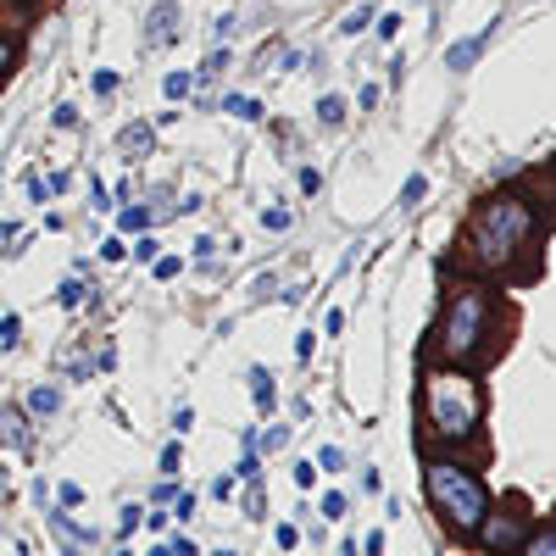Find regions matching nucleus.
<instances>
[{"label":"nucleus","mask_w":556,"mask_h":556,"mask_svg":"<svg viewBox=\"0 0 556 556\" xmlns=\"http://www.w3.org/2000/svg\"><path fill=\"white\" fill-rule=\"evenodd\" d=\"M468 251L490 278H513V285L534 278L540 273V212H534V201H523L518 190H495L468 223Z\"/></svg>","instance_id":"1"},{"label":"nucleus","mask_w":556,"mask_h":556,"mask_svg":"<svg viewBox=\"0 0 556 556\" xmlns=\"http://www.w3.org/2000/svg\"><path fill=\"white\" fill-rule=\"evenodd\" d=\"M424 424L445 445H468L484 429V390L473 367H429L424 374Z\"/></svg>","instance_id":"2"},{"label":"nucleus","mask_w":556,"mask_h":556,"mask_svg":"<svg viewBox=\"0 0 556 556\" xmlns=\"http://www.w3.org/2000/svg\"><path fill=\"white\" fill-rule=\"evenodd\" d=\"M490 317H495L490 285H462L445 301V317L434 329V362H445V367H479L484 345H490Z\"/></svg>","instance_id":"3"},{"label":"nucleus","mask_w":556,"mask_h":556,"mask_svg":"<svg viewBox=\"0 0 556 556\" xmlns=\"http://www.w3.org/2000/svg\"><path fill=\"white\" fill-rule=\"evenodd\" d=\"M424 484H429V501H434V513L445 518V529L456 534H473L479 518L490 513V490L473 468H462V462L451 456H429L424 462Z\"/></svg>","instance_id":"4"},{"label":"nucleus","mask_w":556,"mask_h":556,"mask_svg":"<svg viewBox=\"0 0 556 556\" xmlns=\"http://www.w3.org/2000/svg\"><path fill=\"white\" fill-rule=\"evenodd\" d=\"M473 534H479V551H484V556H513V551L529 540V518H523L518 501H506V506H490Z\"/></svg>","instance_id":"5"},{"label":"nucleus","mask_w":556,"mask_h":556,"mask_svg":"<svg viewBox=\"0 0 556 556\" xmlns=\"http://www.w3.org/2000/svg\"><path fill=\"white\" fill-rule=\"evenodd\" d=\"M490 34H495V28H479V34H468V39H456L451 51H445V67H451V73H468V67H473V62L484 56Z\"/></svg>","instance_id":"6"},{"label":"nucleus","mask_w":556,"mask_h":556,"mask_svg":"<svg viewBox=\"0 0 556 556\" xmlns=\"http://www.w3.org/2000/svg\"><path fill=\"white\" fill-rule=\"evenodd\" d=\"M173 28H178V7H173V0H156V12H151V45H167L173 39Z\"/></svg>","instance_id":"7"},{"label":"nucleus","mask_w":556,"mask_h":556,"mask_svg":"<svg viewBox=\"0 0 556 556\" xmlns=\"http://www.w3.org/2000/svg\"><path fill=\"white\" fill-rule=\"evenodd\" d=\"M151 146H156V128L151 123H128L123 128V156H151Z\"/></svg>","instance_id":"8"},{"label":"nucleus","mask_w":556,"mask_h":556,"mask_svg":"<svg viewBox=\"0 0 556 556\" xmlns=\"http://www.w3.org/2000/svg\"><path fill=\"white\" fill-rule=\"evenodd\" d=\"M56 406H62V390H56V384H39V390H28V412H34V417H51Z\"/></svg>","instance_id":"9"},{"label":"nucleus","mask_w":556,"mask_h":556,"mask_svg":"<svg viewBox=\"0 0 556 556\" xmlns=\"http://www.w3.org/2000/svg\"><path fill=\"white\" fill-rule=\"evenodd\" d=\"M523 556H556V523L551 529H529V540L518 545Z\"/></svg>","instance_id":"10"},{"label":"nucleus","mask_w":556,"mask_h":556,"mask_svg":"<svg viewBox=\"0 0 556 556\" xmlns=\"http://www.w3.org/2000/svg\"><path fill=\"white\" fill-rule=\"evenodd\" d=\"M251 395H256V406H262V412H273V406H278V390H273V379L262 374V367H251Z\"/></svg>","instance_id":"11"},{"label":"nucleus","mask_w":556,"mask_h":556,"mask_svg":"<svg viewBox=\"0 0 556 556\" xmlns=\"http://www.w3.org/2000/svg\"><path fill=\"white\" fill-rule=\"evenodd\" d=\"M17 62H23V51H17V39H12V34H0V84H7V78L17 73Z\"/></svg>","instance_id":"12"},{"label":"nucleus","mask_w":556,"mask_h":556,"mask_svg":"<svg viewBox=\"0 0 556 556\" xmlns=\"http://www.w3.org/2000/svg\"><path fill=\"white\" fill-rule=\"evenodd\" d=\"M117 228H123V235H146V228H151V212H146V206H123Z\"/></svg>","instance_id":"13"},{"label":"nucleus","mask_w":556,"mask_h":556,"mask_svg":"<svg viewBox=\"0 0 556 556\" xmlns=\"http://www.w3.org/2000/svg\"><path fill=\"white\" fill-rule=\"evenodd\" d=\"M190 84H195L190 73H167V78H162V96H167V101H184V96H190Z\"/></svg>","instance_id":"14"},{"label":"nucleus","mask_w":556,"mask_h":556,"mask_svg":"<svg viewBox=\"0 0 556 556\" xmlns=\"http://www.w3.org/2000/svg\"><path fill=\"white\" fill-rule=\"evenodd\" d=\"M223 106L235 112V117H245V123H256V117H262V106H256V101H245V96H223Z\"/></svg>","instance_id":"15"},{"label":"nucleus","mask_w":556,"mask_h":556,"mask_svg":"<svg viewBox=\"0 0 556 556\" xmlns=\"http://www.w3.org/2000/svg\"><path fill=\"white\" fill-rule=\"evenodd\" d=\"M424 195H429V178L417 173V178H406V190H401V206H417V201H424Z\"/></svg>","instance_id":"16"},{"label":"nucleus","mask_w":556,"mask_h":556,"mask_svg":"<svg viewBox=\"0 0 556 556\" xmlns=\"http://www.w3.org/2000/svg\"><path fill=\"white\" fill-rule=\"evenodd\" d=\"M317 117H323V123L334 128V123L345 117V101H334V96H323V101H317Z\"/></svg>","instance_id":"17"},{"label":"nucleus","mask_w":556,"mask_h":556,"mask_svg":"<svg viewBox=\"0 0 556 556\" xmlns=\"http://www.w3.org/2000/svg\"><path fill=\"white\" fill-rule=\"evenodd\" d=\"M262 223H267V235H285V228H290V212H285V206H267Z\"/></svg>","instance_id":"18"},{"label":"nucleus","mask_w":556,"mask_h":556,"mask_svg":"<svg viewBox=\"0 0 556 556\" xmlns=\"http://www.w3.org/2000/svg\"><path fill=\"white\" fill-rule=\"evenodd\" d=\"M345 506H351V501H345L340 490H329V495H323V518H334V523H340V518H345Z\"/></svg>","instance_id":"19"},{"label":"nucleus","mask_w":556,"mask_h":556,"mask_svg":"<svg viewBox=\"0 0 556 556\" xmlns=\"http://www.w3.org/2000/svg\"><path fill=\"white\" fill-rule=\"evenodd\" d=\"M374 17H379L374 7H356V12H351V17L340 23V28H345V34H362V28H367V23H374Z\"/></svg>","instance_id":"20"},{"label":"nucleus","mask_w":556,"mask_h":556,"mask_svg":"<svg viewBox=\"0 0 556 556\" xmlns=\"http://www.w3.org/2000/svg\"><path fill=\"white\" fill-rule=\"evenodd\" d=\"M117 84H123V78H117L112 67H101L96 78H89V89H96V96H112V89H117Z\"/></svg>","instance_id":"21"},{"label":"nucleus","mask_w":556,"mask_h":556,"mask_svg":"<svg viewBox=\"0 0 556 556\" xmlns=\"http://www.w3.org/2000/svg\"><path fill=\"white\" fill-rule=\"evenodd\" d=\"M295 184H301V195H323V173H317V167H301Z\"/></svg>","instance_id":"22"},{"label":"nucleus","mask_w":556,"mask_h":556,"mask_svg":"<svg viewBox=\"0 0 556 556\" xmlns=\"http://www.w3.org/2000/svg\"><path fill=\"white\" fill-rule=\"evenodd\" d=\"M178 462H184V445H178V440H173V445H167V451H162V473H178Z\"/></svg>","instance_id":"23"},{"label":"nucleus","mask_w":556,"mask_h":556,"mask_svg":"<svg viewBox=\"0 0 556 556\" xmlns=\"http://www.w3.org/2000/svg\"><path fill=\"white\" fill-rule=\"evenodd\" d=\"M317 462H323V468H329V473H340V468H345V451H334V445H329V451H323Z\"/></svg>","instance_id":"24"},{"label":"nucleus","mask_w":556,"mask_h":556,"mask_svg":"<svg viewBox=\"0 0 556 556\" xmlns=\"http://www.w3.org/2000/svg\"><path fill=\"white\" fill-rule=\"evenodd\" d=\"M178 273H184L178 256H162V262H156V278H178Z\"/></svg>","instance_id":"25"},{"label":"nucleus","mask_w":556,"mask_h":556,"mask_svg":"<svg viewBox=\"0 0 556 556\" xmlns=\"http://www.w3.org/2000/svg\"><path fill=\"white\" fill-rule=\"evenodd\" d=\"M312 351H317V334H312V329H306V334H301V340H295V356H301V362H312Z\"/></svg>","instance_id":"26"},{"label":"nucleus","mask_w":556,"mask_h":556,"mask_svg":"<svg viewBox=\"0 0 556 556\" xmlns=\"http://www.w3.org/2000/svg\"><path fill=\"white\" fill-rule=\"evenodd\" d=\"M278 545H285V551H295V545H301V534H295V523H278Z\"/></svg>","instance_id":"27"},{"label":"nucleus","mask_w":556,"mask_h":556,"mask_svg":"<svg viewBox=\"0 0 556 556\" xmlns=\"http://www.w3.org/2000/svg\"><path fill=\"white\" fill-rule=\"evenodd\" d=\"M312 479H317L312 462H295V484H301V490H312Z\"/></svg>","instance_id":"28"},{"label":"nucleus","mask_w":556,"mask_h":556,"mask_svg":"<svg viewBox=\"0 0 556 556\" xmlns=\"http://www.w3.org/2000/svg\"><path fill=\"white\" fill-rule=\"evenodd\" d=\"M56 495H62V506H84V490H78V484H62Z\"/></svg>","instance_id":"29"},{"label":"nucleus","mask_w":556,"mask_h":556,"mask_svg":"<svg viewBox=\"0 0 556 556\" xmlns=\"http://www.w3.org/2000/svg\"><path fill=\"white\" fill-rule=\"evenodd\" d=\"M78 123V106H56V128H73Z\"/></svg>","instance_id":"30"},{"label":"nucleus","mask_w":556,"mask_h":556,"mask_svg":"<svg viewBox=\"0 0 556 556\" xmlns=\"http://www.w3.org/2000/svg\"><path fill=\"white\" fill-rule=\"evenodd\" d=\"M167 551H173V556H195V545H190V540H173Z\"/></svg>","instance_id":"31"},{"label":"nucleus","mask_w":556,"mask_h":556,"mask_svg":"<svg viewBox=\"0 0 556 556\" xmlns=\"http://www.w3.org/2000/svg\"><path fill=\"white\" fill-rule=\"evenodd\" d=\"M151 556H173V551H167V545H162V551H151Z\"/></svg>","instance_id":"32"},{"label":"nucleus","mask_w":556,"mask_h":556,"mask_svg":"<svg viewBox=\"0 0 556 556\" xmlns=\"http://www.w3.org/2000/svg\"><path fill=\"white\" fill-rule=\"evenodd\" d=\"M217 556H240V551H217Z\"/></svg>","instance_id":"33"},{"label":"nucleus","mask_w":556,"mask_h":556,"mask_svg":"<svg viewBox=\"0 0 556 556\" xmlns=\"http://www.w3.org/2000/svg\"><path fill=\"white\" fill-rule=\"evenodd\" d=\"M17 7H34V0H17Z\"/></svg>","instance_id":"34"}]
</instances>
